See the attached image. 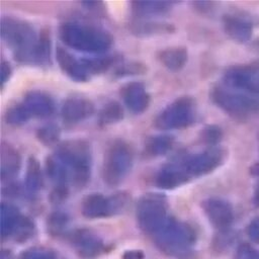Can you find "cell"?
I'll return each mask as SVG.
<instances>
[{
  "label": "cell",
  "mask_w": 259,
  "mask_h": 259,
  "mask_svg": "<svg viewBox=\"0 0 259 259\" xmlns=\"http://www.w3.org/2000/svg\"><path fill=\"white\" fill-rule=\"evenodd\" d=\"M56 59L62 71L71 79L77 82H85L90 79L91 75L88 72L83 60L76 59L62 48L57 49Z\"/></svg>",
  "instance_id": "cell-15"
},
{
  "label": "cell",
  "mask_w": 259,
  "mask_h": 259,
  "mask_svg": "<svg viewBox=\"0 0 259 259\" xmlns=\"http://www.w3.org/2000/svg\"><path fill=\"white\" fill-rule=\"evenodd\" d=\"M22 104L27 109L31 116L35 117H48L52 115L55 110V103L52 97L42 91H30L28 92Z\"/></svg>",
  "instance_id": "cell-19"
},
{
  "label": "cell",
  "mask_w": 259,
  "mask_h": 259,
  "mask_svg": "<svg viewBox=\"0 0 259 259\" xmlns=\"http://www.w3.org/2000/svg\"><path fill=\"white\" fill-rule=\"evenodd\" d=\"M127 200L124 193H115L110 196L93 193L83 200L82 213L89 219L109 217L120 212L125 207Z\"/></svg>",
  "instance_id": "cell-9"
},
{
  "label": "cell",
  "mask_w": 259,
  "mask_h": 259,
  "mask_svg": "<svg viewBox=\"0 0 259 259\" xmlns=\"http://www.w3.org/2000/svg\"><path fill=\"white\" fill-rule=\"evenodd\" d=\"M136 215L140 228L154 236L170 219L166 197L159 193L143 195L138 201Z\"/></svg>",
  "instance_id": "cell-5"
},
{
  "label": "cell",
  "mask_w": 259,
  "mask_h": 259,
  "mask_svg": "<svg viewBox=\"0 0 259 259\" xmlns=\"http://www.w3.org/2000/svg\"><path fill=\"white\" fill-rule=\"evenodd\" d=\"M247 234L250 240L259 244V217L254 218L247 227Z\"/></svg>",
  "instance_id": "cell-36"
},
{
  "label": "cell",
  "mask_w": 259,
  "mask_h": 259,
  "mask_svg": "<svg viewBox=\"0 0 259 259\" xmlns=\"http://www.w3.org/2000/svg\"><path fill=\"white\" fill-rule=\"evenodd\" d=\"M22 259H55V255L48 249L31 248L23 254Z\"/></svg>",
  "instance_id": "cell-34"
},
{
  "label": "cell",
  "mask_w": 259,
  "mask_h": 259,
  "mask_svg": "<svg viewBox=\"0 0 259 259\" xmlns=\"http://www.w3.org/2000/svg\"><path fill=\"white\" fill-rule=\"evenodd\" d=\"M42 187V174L38 161L34 157H29L26 165L25 188L29 194H34Z\"/></svg>",
  "instance_id": "cell-25"
},
{
  "label": "cell",
  "mask_w": 259,
  "mask_h": 259,
  "mask_svg": "<svg viewBox=\"0 0 259 259\" xmlns=\"http://www.w3.org/2000/svg\"><path fill=\"white\" fill-rule=\"evenodd\" d=\"M144 255L141 251L137 250H132V251H126L123 254V259H143Z\"/></svg>",
  "instance_id": "cell-38"
},
{
  "label": "cell",
  "mask_w": 259,
  "mask_h": 259,
  "mask_svg": "<svg viewBox=\"0 0 259 259\" xmlns=\"http://www.w3.org/2000/svg\"><path fill=\"white\" fill-rule=\"evenodd\" d=\"M174 144V139L169 135H157L151 137L145 146V150L148 156L159 157L170 151Z\"/></svg>",
  "instance_id": "cell-26"
},
{
  "label": "cell",
  "mask_w": 259,
  "mask_h": 259,
  "mask_svg": "<svg viewBox=\"0 0 259 259\" xmlns=\"http://www.w3.org/2000/svg\"><path fill=\"white\" fill-rule=\"evenodd\" d=\"M153 237L162 252L177 259L190 258L196 240L195 232L191 226L173 218H170Z\"/></svg>",
  "instance_id": "cell-2"
},
{
  "label": "cell",
  "mask_w": 259,
  "mask_h": 259,
  "mask_svg": "<svg viewBox=\"0 0 259 259\" xmlns=\"http://www.w3.org/2000/svg\"><path fill=\"white\" fill-rule=\"evenodd\" d=\"M250 173L254 176H259V163L254 164L251 168H250Z\"/></svg>",
  "instance_id": "cell-39"
},
{
  "label": "cell",
  "mask_w": 259,
  "mask_h": 259,
  "mask_svg": "<svg viewBox=\"0 0 259 259\" xmlns=\"http://www.w3.org/2000/svg\"><path fill=\"white\" fill-rule=\"evenodd\" d=\"M33 233H34L33 223L28 218L21 215L11 237L17 242H23L29 239L33 235Z\"/></svg>",
  "instance_id": "cell-30"
},
{
  "label": "cell",
  "mask_w": 259,
  "mask_h": 259,
  "mask_svg": "<svg viewBox=\"0 0 259 259\" xmlns=\"http://www.w3.org/2000/svg\"><path fill=\"white\" fill-rule=\"evenodd\" d=\"M46 172L50 180L57 187V193L65 194L67 185L71 182L70 174L65 165L56 157L55 154L48 157L46 161Z\"/></svg>",
  "instance_id": "cell-21"
},
{
  "label": "cell",
  "mask_w": 259,
  "mask_h": 259,
  "mask_svg": "<svg viewBox=\"0 0 259 259\" xmlns=\"http://www.w3.org/2000/svg\"><path fill=\"white\" fill-rule=\"evenodd\" d=\"M123 117V110L120 104L116 101L106 103L98 114V120L101 124H112Z\"/></svg>",
  "instance_id": "cell-28"
},
{
  "label": "cell",
  "mask_w": 259,
  "mask_h": 259,
  "mask_svg": "<svg viewBox=\"0 0 259 259\" xmlns=\"http://www.w3.org/2000/svg\"><path fill=\"white\" fill-rule=\"evenodd\" d=\"M1 35L14 51L17 61L25 64H46L50 56V41L36 33L26 21L4 17L1 19Z\"/></svg>",
  "instance_id": "cell-1"
},
{
  "label": "cell",
  "mask_w": 259,
  "mask_h": 259,
  "mask_svg": "<svg viewBox=\"0 0 259 259\" xmlns=\"http://www.w3.org/2000/svg\"><path fill=\"white\" fill-rule=\"evenodd\" d=\"M189 179L180 160L164 165L156 176V184L163 189H173L184 184Z\"/></svg>",
  "instance_id": "cell-14"
},
{
  "label": "cell",
  "mask_w": 259,
  "mask_h": 259,
  "mask_svg": "<svg viewBox=\"0 0 259 259\" xmlns=\"http://www.w3.org/2000/svg\"><path fill=\"white\" fill-rule=\"evenodd\" d=\"M59 34L66 46L85 53H102L112 45V36L106 30L91 25L64 23Z\"/></svg>",
  "instance_id": "cell-3"
},
{
  "label": "cell",
  "mask_w": 259,
  "mask_h": 259,
  "mask_svg": "<svg viewBox=\"0 0 259 259\" xmlns=\"http://www.w3.org/2000/svg\"><path fill=\"white\" fill-rule=\"evenodd\" d=\"M121 96L127 108L135 112H143L150 103V96L141 82H131L121 90Z\"/></svg>",
  "instance_id": "cell-18"
},
{
  "label": "cell",
  "mask_w": 259,
  "mask_h": 259,
  "mask_svg": "<svg viewBox=\"0 0 259 259\" xmlns=\"http://www.w3.org/2000/svg\"><path fill=\"white\" fill-rule=\"evenodd\" d=\"M67 225H68V218L66 217V214L61 212H56L52 214L48 222L50 232L55 235H59L63 233L67 228Z\"/></svg>",
  "instance_id": "cell-32"
},
{
  "label": "cell",
  "mask_w": 259,
  "mask_h": 259,
  "mask_svg": "<svg viewBox=\"0 0 259 259\" xmlns=\"http://www.w3.org/2000/svg\"><path fill=\"white\" fill-rule=\"evenodd\" d=\"M55 155L67 168L73 185L83 187L87 184L91 175L92 157L90 147L86 142L67 141L58 147Z\"/></svg>",
  "instance_id": "cell-4"
},
{
  "label": "cell",
  "mask_w": 259,
  "mask_h": 259,
  "mask_svg": "<svg viewBox=\"0 0 259 259\" xmlns=\"http://www.w3.org/2000/svg\"><path fill=\"white\" fill-rule=\"evenodd\" d=\"M10 67L7 63L5 62H2L1 64V68H0V76H1V83L3 84L4 82H6V80L9 78V75H10Z\"/></svg>",
  "instance_id": "cell-37"
},
{
  "label": "cell",
  "mask_w": 259,
  "mask_h": 259,
  "mask_svg": "<svg viewBox=\"0 0 259 259\" xmlns=\"http://www.w3.org/2000/svg\"><path fill=\"white\" fill-rule=\"evenodd\" d=\"M223 26L226 33L236 41H248L253 32L252 22L238 14H226L223 17Z\"/></svg>",
  "instance_id": "cell-16"
},
{
  "label": "cell",
  "mask_w": 259,
  "mask_h": 259,
  "mask_svg": "<svg viewBox=\"0 0 259 259\" xmlns=\"http://www.w3.org/2000/svg\"><path fill=\"white\" fill-rule=\"evenodd\" d=\"M195 114L194 101L190 97H181L159 113L155 125L160 130L182 128L193 123Z\"/></svg>",
  "instance_id": "cell-8"
},
{
  "label": "cell",
  "mask_w": 259,
  "mask_h": 259,
  "mask_svg": "<svg viewBox=\"0 0 259 259\" xmlns=\"http://www.w3.org/2000/svg\"><path fill=\"white\" fill-rule=\"evenodd\" d=\"M225 85L233 89L259 94V63L229 68L224 75Z\"/></svg>",
  "instance_id": "cell-10"
},
{
  "label": "cell",
  "mask_w": 259,
  "mask_h": 259,
  "mask_svg": "<svg viewBox=\"0 0 259 259\" xmlns=\"http://www.w3.org/2000/svg\"><path fill=\"white\" fill-rule=\"evenodd\" d=\"M21 214L19 210L9 203H2L0 207V234L1 237L8 238L12 236V233L18 224Z\"/></svg>",
  "instance_id": "cell-22"
},
{
  "label": "cell",
  "mask_w": 259,
  "mask_h": 259,
  "mask_svg": "<svg viewBox=\"0 0 259 259\" xmlns=\"http://www.w3.org/2000/svg\"><path fill=\"white\" fill-rule=\"evenodd\" d=\"M30 117H31V115L29 114V112L27 111V109L24 107V105L22 103L10 107L5 114L6 122L11 125L23 124Z\"/></svg>",
  "instance_id": "cell-29"
},
{
  "label": "cell",
  "mask_w": 259,
  "mask_h": 259,
  "mask_svg": "<svg viewBox=\"0 0 259 259\" xmlns=\"http://www.w3.org/2000/svg\"><path fill=\"white\" fill-rule=\"evenodd\" d=\"M172 3L168 1H135L132 3L133 11L140 16H155L164 14L171 9Z\"/></svg>",
  "instance_id": "cell-23"
},
{
  "label": "cell",
  "mask_w": 259,
  "mask_h": 259,
  "mask_svg": "<svg viewBox=\"0 0 259 259\" xmlns=\"http://www.w3.org/2000/svg\"><path fill=\"white\" fill-rule=\"evenodd\" d=\"M223 133L221 128L217 125H207L201 132V139L203 142L213 145L221 141Z\"/></svg>",
  "instance_id": "cell-33"
},
{
  "label": "cell",
  "mask_w": 259,
  "mask_h": 259,
  "mask_svg": "<svg viewBox=\"0 0 259 259\" xmlns=\"http://www.w3.org/2000/svg\"><path fill=\"white\" fill-rule=\"evenodd\" d=\"M223 161L224 152L217 148L202 151L181 160L189 178L202 176L213 171Z\"/></svg>",
  "instance_id": "cell-11"
},
{
  "label": "cell",
  "mask_w": 259,
  "mask_h": 259,
  "mask_svg": "<svg viewBox=\"0 0 259 259\" xmlns=\"http://www.w3.org/2000/svg\"><path fill=\"white\" fill-rule=\"evenodd\" d=\"M253 201H254V204H255L256 206H259V183H258V185H257V187H256V189H255Z\"/></svg>",
  "instance_id": "cell-40"
},
{
  "label": "cell",
  "mask_w": 259,
  "mask_h": 259,
  "mask_svg": "<svg viewBox=\"0 0 259 259\" xmlns=\"http://www.w3.org/2000/svg\"><path fill=\"white\" fill-rule=\"evenodd\" d=\"M133 152L123 141H115L107 150L102 168L103 180L109 185L120 183L133 166Z\"/></svg>",
  "instance_id": "cell-7"
},
{
  "label": "cell",
  "mask_w": 259,
  "mask_h": 259,
  "mask_svg": "<svg viewBox=\"0 0 259 259\" xmlns=\"http://www.w3.org/2000/svg\"><path fill=\"white\" fill-rule=\"evenodd\" d=\"M37 139L47 146L55 144L59 138H60V130L56 124L49 123L46 125H42L37 131Z\"/></svg>",
  "instance_id": "cell-31"
},
{
  "label": "cell",
  "mask_w": 259,
  "mask_h": 259,
  "mask_svg": "<svg viewBox=\"0 0 259 259\" xmlns=\"http://www.w3.org/2000/svg\"><path fill=\"white\" fill-rule=\"evenodd\" d=\"M131 30L137 35H154L168 33L172 30V27L170 24L163 22L139 21L132 23Z\"/></svg>",
  "instance_id": "cell-27"
},
{
  "label": "cell",
  "mask_w": 259,
  "mask_h": 259,
  "mask_svg": "<svg viewBox=\"0 0 259 259\" xmlns=\"http://www.w3.org/2000/svg\"><path fill=\"white\" fill-rule=\"evenodd\" d=\"M21 166L19 153L9 144L2 143L0 147V176L11 179L17 175Z\"/></svg>",
  "instance_id": "cell-20"
},
{
  "label": "cell",
  "mask_w": 259,
  "mask_h": 259,
  "mask_svg": "<svg viewBox=\"0 0 259 259\" xmlns=\"http://www.w3.org/2000/svg\"><path fill=\"white\" fill-rule=\"evenodd\" d=\"M71 243L78 255L84 259H93L99 256L104 245L102 240L90 230H77L71 236Z\"/></svg>",
  "instance_id": "cell-13"
},
{
  "label": "cell",
  "mask_w": 259,
  "mask_h": 259,
  "mask_svg": "<svg viewBox=\"0 0 259 259\" xmlns=\"http://www.w3.org/2000/svg\"><path fill=\"white\" fill-rule=\"evenodd\" d=\"M94 111L93 103L82 97L68 98L62 105L61 114L68 122H78L89 117Z\"/></svg>",
  "instance_id": "cell-17"
},
{
  "label": "cell",
  "mask_w": 259,
  "mask_h": 259,
  "mask_svg": "<svg viewBox=\"0 0 259 259\" xmlns=\"http://www.w3.org/2000/svg\"><path fill=\"white\" fill-rule=\"evenodd\" d=\"M0 259H12L11 255L9 252H6V251H2L1 252V255H0Z\"/></svg>",
  "instance_id": "cell-41"
},
{
  "label": "cell",
  "mask_w": 259,
  "mask_h": 259,
  "mask_svg": "<svg viewBox=\"0 0 259 259\" xmlns=\"http://www.w3.org/2000/svg\"><path fill=\"white\" fill-rule=\"evenodd\" d=\"M210 97L222 110L239 119L248 118L259 109L257 98L228 86H215Z\"/></svg>",
  "instance_id": "cell-6"
},
{
  "label": "cell",
  "mask_w": 259,
  "mask_h": 259,
  "mask_svg": "<svg viewBox=\"0 0 259 259\" xmlns=\"http://www.w3.org/2000/svg\"><path fill=\"white\" fill-rule=\"evenodd\" d=\"M187 51L180 47L166 49L160 54V60L163 65L172 71H177L183 68L187 62Z\"/></svg>",
  "instance_id": "cell-24"
},
{
  "label": "cell",
  "mask_w": 259,
  "mask_h": 259,
  "mask_svg": "<svg viewBox=\"0 0 259 259\" xmlns=\"http://www.w3.org/2000/svg\"><path fill=\"white\" fill-rule=\"evenodd\" d=\"M204 213L213 227L221 231H226L234 221V211L232 205L217 197L204 199L201 203Z\"/></svg>",
  "instance_id": "cell-12"
},
{
  "label": "cell",
  "mask_w": 259,
  "mask_h": 259,
  "mask_svg": "<svg viewBox=\"0 0 259 259\" xmlns=\"http://www.w3.org/2000/svg\"><path fill=\"white\" fill-rule=\"evenodd\" d=\"M236 259H259V250L248 244H241L236 252Z\"/></svg>",
  "instance_id": "cell-35"
}]
</instances>
